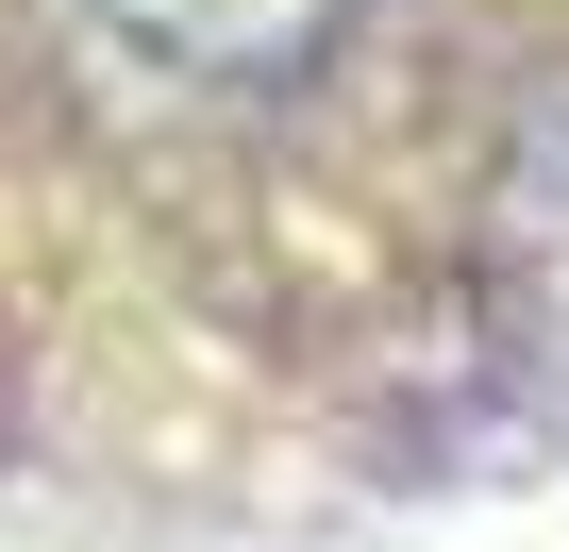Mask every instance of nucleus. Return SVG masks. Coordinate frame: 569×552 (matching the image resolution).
Masks as SVG:
<instances>
[{
  "label": "nucleus",
  "mask_w": 569,
  "mask_h": 552,
  "mask_svg": "<svg viewBox=\"0 0 569 552\" xmlns=\"http://www.w3.org/2000/svg\"><path fill=\"white\" fill-rule=\"evenodd\" d=\"M84 18L134 68H168V84H268V68H302L352 0H84Z\"/></svg>",
  "instance_id": "nucleus-1"
},
{
  "label": "nucleus",
  "mask_w": 569,
  "mask_h": 552,
  "mask_svg": "<svg viewBox=\"0 0 569 552\" xmlns=\"http://www.w3.org/2000/svg\"><path fill=\"white\" fill-rule=\"evenodd\" d=\"M502 335H519V369L569 402V118L502 168Z\"/></svg>",
  "instance_id": "nucleus-2"
}]
</instances>
